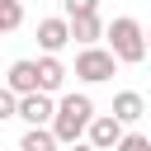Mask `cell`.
<instances>
[{
  "label": "cell",
  "mask_w": 151,
  "mask_h": 151,
  "mask_svg": "<svg viewBox=\"0 0 151 151\" xmlns=\"http://www.w3.org/2000/svg\"><path fill=\"white\" fill-rule=\"evenodd\" d=\"M94 118H99V113H94V99H90V94H61V99H57V118H52V137H57L61 146H76V142L90 132Z\"/></svg>",
  "instance_id": "6da1fadb"
},
{
  "label": "cell",
  "mask_w": 151,
  "mask_h": 151,
  "mask_svg": "<svg viewBox=\"0 0 151 151\" xmlns=\"http://www.w3.org/2000/svg\"><path fill=\"white\" fill-rule=\"evenodd\" d=\"M104 38H109V52L118 57V66H137V61L146 57V28H142L137 19H127V14L113 19Z\"/></svg>",
  "instance_id": "7a4b0ae2"
},
{
  "label": "cell",
  "mask_w": 151,
  "mask_h": 151,
  "mask_svg": "<svg viewBox=\"0 0 151 151\" xmlns=\"http://www.w3.org/2000/svg\"><path fill=\"white\" fill-rule=\"evenodd\" d=\"M76 76L90 80V85L113 80V76H118V57H113L109 47H80V57H76Z\"/></svg>",
  "instance_id": "3957f363"
},
{
  "label": "cell",
  "mask_w": 151,
  "mask_h": 151,
  "mask_svg": "<svg viewBox=\"0 0 151 151\" xmlns=\"http://www.w3.org/2000/svg\"><path fill=\"white\" fill-rule=\"evenodd\" d=\"M19 118L28 123V127H52V118H57V99L52 94H24L19 99Z\"/></svg>",
  "instance_id": "277c9868"
},
{
  "label": "cell",
  "mask_w": 151,
  "mask_h": 151,
  "mask_svg": "<svg viewBox=\"0 0 151 151\" xmlns=\"http://www.w3.org/2000/svg\"><path fill=\"white\" fill-rule=\"evenodd\" d=\"M85 137H90V146H94V151H118V142H123L127 132H123V123H118L113 113H99V118L90 123V132H85Z\"/></svg>",
  "instance_id": "5b68a950"
},
{
  "label": "cell",
  "mask_w": 151,
  "mask_h": 151,
  "mask_svg": "<svg viewBox=\"0 0 151 151\" xmlns=\"http://www.w3.org/2000/svg\"><path fill=\"white\" fill-rule=\"evenodd\" d=\"M66 42H71V19H42V24H38V47H42V57H57Z\"/></svg>",
  "instance_id": "8992f818"
},
{
  "label": "cell",
  "mask_w": 151,
  "mask_h": 151,
  "mask_svg": "<svg viewBox=\"0 0 151 151\" xmlns=\"http://www.w3.org/2000/svg\"><path fill=\"white\" fill-rule=\"evenodd\" d=\"M5 90H14L19 99L24 94H38V61H14L9 76H5Z\"/></svg>",
  "instance_id": "52a82bcc"
},
{
  "label": "cell",
  "mask_w": 151,
  "mask_h": 151,
  "mask_svg": "<svg viewBox=\"0 0 151 151\" xmlns=\"http://www.w3.org/2000/svg\"><path fill=\"white\" fill-rule=\"evenodd\" d=\"M109 33V24L99 19V14H85V19H71V42H80V47H94L99 38Z\"/></svg>",
  "instance_id": "ba28073f"
},
{
  "label": "cell",
  "mask_w": 151,
  "mask_h": 151,
  "mask_svg": "<svg viewBox=\"0 0 151 151\" xmlns=\"http://www.w3.org/2000/svg\"><path fill=\"white\" fill-rule=\"evenodd\" d=\"M66 85V66H61V57H38V90L42 94H57Z\"/></svg>",
  "instance_id": "9c48e42d"
},
{
  "label": "cell",
  "mask_w": 151,
  "mask_h": 151,
  "mask_svg": "<svg viewBox=\"0 0 151 151\" xmlns=\"http://www.w3.org/2000/svg\"><path fill=\"white\" fill-rule=\"evenodd\" d=\"M142 113H146V99H142L137 90H118V94H113V118H118L123 127H127V123H137Z\"/></svg>",
  "instance_id": "30bf717a"
},
{
  "label": "cell",
  "mask_w": 151,
  "mask_h": 151,
  "mask_svg": "<svg viewBox=\"0 0 151 151\" xmlns=\"http://www.w3.org/2000/svg\"><path fill=\"white\" fill-rule=\"evenodd\" d=\"M61 142L52 137V127H28L24 137H19V151H57Z\"/></svg>",
  "instance_id": "8fae6325"
},
{
  "label": "cell",
  "mask_w": 151,
  "mask_h": 151,
  "mask_svg": "<svg viewBox=\"0 0 151 151\" xmlns=\"http://www.w3.org/2000/svg\"><path fill=\"white\" fill-rule=\"evenodd\" d=\"M24 24V0H0V33H14Z\"/></svg>",
  "instance_id": "7c38bea8"
},
{
  "label": "cell",
  "mask_w": 151,
  "mask_h": 151,
  "mask_svg": "<svg viewBox=\"0 0 151 151\" xmlns=\"http://www.w3.org/2000/svg\"><path fill=\"white\" fill-rule=\"evenodd\" d=\"M66 19H85V14H99V0H61Z\"/></svg>",
  "instance_id": "4fadbf2b"
},
{
  "label": "cell",
  "mask_w": 151,
  "mask_h": 151,
  "mask_svg": "<svg viewBox=\"0 0 151 151\" xmlns=\"http://www.w3.org/2000/svg\"><path fill=\"white\" fill-rule=\"evenodd\" d=\"M5 118H19V94L0 85V123H5Z\"/></svg>",
  "instance_id": "5bb4252c"
},
{
  "label": "cell",
  "mask_w": 151,
  "mask_h": 151,
  "mask_svg": "<svg viewBox=\"0 0 151 151\" xmlns=\"http://www.w3.org/2000/svg\"><path fill=\"white\" fill-rule=\"evenodd\" d=\"M118 151H151V137H142V132H127V137L118 142Z\"/></svg>",
  "instance_id": "9a60e30c"
},
{
  "label": "cell",
  "mask_w": 151,
  "mask_h": 151,
  "mask_svg": "<svg viewBox=\"0 0 151 151\" xmlns=\"http://www.w3.org/2000/svg\"><path fill=\"white\" fill-rule=\"evenodd\" d=\"M71 151H94V146H90V142H76V146H71Z\"/></svg>",
  "instance_id": "2e32d148"
},
{
  "label": "cell",
  "mask_w": 151,
  "mask_h": 151,
  "mask_svg": "<svg viewBox=\"0 0 151 151\" xmlns=\"http://www.w3.org/2000/svg\"><path fill=\"white\" fill-rule=\"evenodd\" d=\"M146 52H151V28H146Z\"/></svg>",
  "instance_id": "e0dca14e"
}]
</instances>
